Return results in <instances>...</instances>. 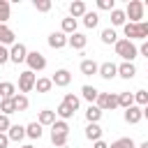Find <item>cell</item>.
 <instances>
[{"label": "cell", "instance_id": "1", "mask_svg": "<svg viewBox=\"0 0 148 148\" xmlns=\"http://www.w3.org/2000/svg\"><path fill=\"white\" fill-rule=\"evenodd\" d=\"M113 46H116V56H120V58H123V62H134V58L139 56L136 44H134V42H130V39H118Z\"/></svg>", "mask_w": 148, "mask_h": 148}, {"label": "cell", "instance_id": "2", "mask_svg": "<svg viewBox=\"0 0 148 148\" xmlns=\"http://www.w3.org/2000/svg\"><path fill=\"white\" fill-rule=\"evenodd\" d=\"M143 12H146V7H143L141 0H130L127 7H125V16L130 18L127 23H141L143 21Z\"/></svg>", "mask_w": 148, "mask_h": 148}, {"label": "cell", "instance_id": "3", "mask_svg": "<svg viewBox=\"0 0 148 148\" xmlns=\"http://www.w3.org/2000/svg\"><path fill=\"white\" fill-rule=\"evenodd\" d=\"M95 106H97L102 113H104V111H111V109L118 106V95H116V92H99Z\"/></svg>", "mask_w": 148, "mask_h": 148}, {"label": "cell", "instance_id": "4", "mask_svg": "<svg viewBox=\"0 0 148 148\" xmlns=\"http://www.w3.org/2000/svg\"><path fill=\"white\" fill-rule=\"evenodd\" d=\"M35 81H37L35 72H30V69L21 72V74H18V90H21V95H25V92L35 90Z\"/></svg>", "mask_w": 148, "mask_h": 148}, {"label": "cell", "instance_id": "5", "mask_svg": "<svg viewBox=\"0 0 148 148\" xmlns=\"http://www.w3.org/2000/svg\"><path fill=\"white\" fill-rule=\"evenodd\" d=\"M25 62H28V69H30V72H42V69L46 67V58H44L39 51H28Z\"/></svg>", "mask_w": 148, "mask_h": 148}, {"label": "cell", "instance_id": "6", "mask_svg": "<svg viewBox=\"0 0 148 148\" xmlns=\"http://www.w3.org/2000/svg\"><path fill=\"white\" fill-rule=\"evenodd\" d=\"M25 58H28V49H25V44L16 42V44L9 49V60H12L14 65H18V62H25Z\"/></svg>", "mask_w": 148, "mask_h": 148}, {"label": "cell", "instance_id": "7", "mask_svg": "<svg viewBox=\"0 0 148 148\" xmlns=\"http://www.w3.org/2000/svg\"><path fill=\"white\" fill-rule=\"evenodd\" d=\"M51 83L58 86V88H67V86L72 83V74H69V69H56L53 76H51Z\"/></svg>", "mask_w": 148, "mask_h": 148}, {"label": "cell", "instance_id": "8", "mask_svg": "<svg viewBox=\"0 0 148 148\" xmlns=\"http://www.w3.org/2000/svg\"><path fill=\"white\" fill-rule=\"evenodd\" d=\"M97 74H99L102 79L111 81V79H116V76H118V65H116V62H111V60H106V62H102V65H99Z\"/></svg>", "mask_w": 148, "mask_h": 148}, {"label": "cell", "instance_id": "9", "mask_svg": "<svg viewBox=\"0 0 148 148\" xmlns=\"http://www.w3.org/2000/svg\"><path fill=\"white\" fill-rule=\"evenodd\" d=\"M123 118H125V123L136 125V123H141V118H143V109H141V106H136V104H132L130 109H125Z\"/></svg>", "mask_w": 148, "mask_h": 148}, {"label": "cell", "instance_id": "10", "mask_svg": "<svg viewBox=\"0 0 148 148\" xmlns=\"http://www.w3.org/2000/svg\"><path fill=\"white\" fill-rule=\"evenodd\" d=\"M46 42H49V46H51V49H56V51H58V49H62V46H67V35L58 30V32H51Z\"/></svg>", "mask_w": 148, "mask_h": 148}, {"label": "cell", "instance_id": "11", "mask_svg": "<svg viewBox=\"0 0 148 148\" xmlns=\"http://www.w3.org/2000/svg\"><path fill=\"white\" fill-rule=\"evenodd\" d=\"M67 44H69L72 49H76V51H83L86 44H88V37H86L83 32H74V35L67 37Z\"/></svg>", "mask_w": 148, "mask_h": 148}, {"label": "cell", "instance_id": "12", "mask_svg": "<svg viewBox=\"0 0 148 148\" xmlns=\"http://www.w3.org/2000/svg\"><path fill=\"white\" fill-rule=\"evenodd\" d=\"M0 44H2V46H14V44H16V35H14L12 28L0 25Z\"/></svg>", "mask_w": 148, "mask_h": 148}, {"label": "cell", "instance_id": "13", "mask_svg": "<svg viewBox=\"0 0 148 148\" xmlns=\"http://www.w3.org/2000/svg\"><path fill=\"white\" fill-rule=\"evenodd\" d=\"M16 97V86L12 81H0V99H14Z\"/></svg>", "mask_w": 148, "mask_h": 148}, {"label": "cell", "instance_id": "14", "mask_svg": "<svg viewBox=\"0 0 148 148\" xmlns=\"http://www.w3.org/2000/svg\"><path fill=\"white\" fill-rule=\"evenodd\" d=\"M134 74H136V67H134V62H120L118 65V76L120 79H134Z\"/></svg>", "mask_w": 148, "mask_h": 148}, {"label": "cell", "instance_id": "15", "mask_svg": "<svg viewBox=\"0 0 148 148\" xmlns=\"http://www.w3.org/2000/svg\"><path fill=\"white\" fill-rule=\"evenodd\" d=\"M88 9H86V2L83 0H74V2H69V16L72 18H83V14H86Z\"/></svg>", "mask_w": 148, "mask_h": 148}, {"label": "cell", "instance_id": "16", "mask_svg": "<svg viewBox=\"0 0 148 148\" xmlns=\"http://www.w3.org/2000/svg\"><path fill=\"white\" fill-rule=\"evenodd\" d=\"M97 69H99V65H97L92 58L81 60V74H83V76H92V74H97Z\"/></svg>", "mask_w": 148, "mask_h": 148}, {"label": "cell", "instance_id": "17", "mask_svg": "<svg viewBox=\"0 0 148 148\" xmlns=\"http://www.w3.org/2000/svg\"><path fill=\"white\" fill-rule=\"evenodd\" d=\"M37 123H39L42 127H44V125H49V127H51V125L56 123V111H51V109H42V111H39V116H37Z\"/></svg>", "mask_w": 148, "mask_h": 148}, {"label": "cell", "instance_id": "18", "mask_svg": "<svg viewBox=\"0 0 148 148\" xmlns=\"http://www.w3.org/2000/svg\"><path fill=\"white\" fill-rule=\"evenodd\" d=\"M86 139H90L92 143L102 139V127H99V123H88V127H86Z\"/></svg>", "mask_w": 148, "mask_h": 148}, {"label": "cell", "instance_id": "19", "mask_svg": "<svg viewBox=\"0 0 148 148\" xmlns=\"http://www.w3.org/2000/svg\"><path fill=\"white\" fill-rule=\"evenodd\" d=\"M76 25H79V21L72 18V16H67V18H62V23H60V32H65V35L69 37V35L76 32Z\"/></svg>", "mask_w": 148, "mask_h": 148}, {"label": "cell", "instance_id": "20", "mask_svg": "<svg viewBox=\"0 0 148 148\" xmlns=\"http://www.w3.org/2000/svg\"><path fill=\"white\" fill-rule=\"evenodd\" d=\"M7 136H9V141H21L23 136H25V125H12L9 130H7Z\"/></svg>", "mask_w": 148, "mask_h": 148}, {"label": "cell", "instance_id": "21", "mask_svg": "<svg viewBox=\"0 0 148 148\" xmlns=\"http://www.w3.org/2000/svg\"><path fill=\"white\" fill-rule=\"evenodd\" d=\"M97 95H99V90H97L95 86H83V88H81V97H83L86 102H90V104L97 102Z\"/></svg>", "mask_w": 148, "mask_h": 148}, {"label": "cell", "instance_id": "22", "mask_svg": "<svg viewBox=\"0 0 148 148\" xmlns=\"http://www.w3.org/2000/svg\"><path fill=\"white\" fill-rule=\"evenodd\" d=\"M125 23H127L125 9H118V7H116V9L111 12V25H113V28H118V25H125Z\"/></svg>", "mask_w": 148, "mask_h": 148}, {"label": "cell", "instance_id": "23", "mask_svg": "<svg viewBox=\"0 0 148 148\" xmlns=\"http://www.w3.org/2000/svg\"><path fill=\"white\" fill-rule=\"evenodd\" d=\"M42 134H44V130H42V125H39L37 120L25 125V136H30V139H39Z\"/></svg>", "mask_w": 148, "mask_h": 148}, {"label": "cell", "instance_id": "24", "mask_svg": "<svg viewBox=\"0 0 148 148\" xmlns=\"http://www.w3.org/2000/svg\"><path fill=\"white\" fill-rule=\"evenodd\" d=\"M97 23H99V14H97V12H86V14H83V25H86V28L92 30V28H97Z\"/></svg>", "mask_w": 148, "mask_h": 148}, {"label": "cell", "instance_id": "25", "mask_svg": "<svg viewBox=\"0 0 148 148\" xmlns=\"http://www.w3.org/2000/svg\"><path fill=\"white\" fill-rule=\"evenodd\" d=\"M99 118H102V111H99L95 104H88V109H86V120H88V123H99Z\"/></svg>", "mask_w": 148, "mask_h": 148}, {"label": "cell", "instance_id": "26", "mask_svg": "<svg viewBox=\"0 0 148 148\" xmlns=\"http://www.w3.org/2000/svg\"><path fill=\"white\" fill-rule=\"evenodd\" d=\"M12 16V5L7 0H0V25H5Z\"/></svg>", "mask_w": 148, "mask_h": 148}, {"label": "cell", "instance_id": "27", "mask_svg": "<svg viewBox=\"0 0 148 148\" xmlns=\"http://www.w3.org/2000/svg\"><path fill=\"white\" fill-rule=\"evenodd\" d=\"M99 39H102L104 44H116V42H118V35H116L113 28H104L102 35H99Z\"/></svg>", "mask_w": 148, "mask_h": 148}, {"label": "cell", "instance_id": "28", "mask_svg": "<svg viewBox=\"0 0 148 148\" xmlns=\"http://www.w3.org/2000/svg\"><path fill=\"white\" fill-rule=\"evenodd\" d=\"M53 88V83H51V79H46V76H39L37 81H35V90L37 92H49Z\"/></svg>", "mask_w": 148, "mask_h": 148}, {"label": "cell", "instance_id": "29", "mask_svg": "<svg viewBox=\"0 0 148 148\" xmlns=\"http://www.w3.org/2000/svg\"><path fill=\"white\" fill-rule=\"evenodd\" d=\"M134 104V92H118V106L130 109Z\"/></svg>", "mask_w": 148, "mask_h": 148}, {"label": "cell", "instance_id": "30", "mask_svg": "<svg viewBox=\"0 0 148 148\" xmlns=\"http://www.w3.org/2000/svg\"><path fill=\"white\" fill-rule=\"evenodd\" d=\"M0 113H2V116H12V113H16L14 99H0Z\"/></svg>", "mask_w": 148, "mask_h": 148}, {"label": "cell", "instance_id": "31", "mask_svg": "<svg viewBox=\"0 0 148 148\" xmlns=\"http://www.w3.org/2000/svg\"><path fill=\"white\" fill-rule=\"evenodd\" d=\"M109 148H136V143H134L130 136H120V139H116Z\"/></svg>", "mask_w": 148, "mask_h": 148}, {"label": "cell", "instance_id": "32", "mask_svg": "<svg viewBox=\"0 0 148 148\" xmlns=\"http://www.w3.org/2000/svg\"><path fill=\"white\" fill-rule=\"evenodd\" d=\"M14 106H16V111H25L28 106H30V99H28V95H16L14 97Z\"/></svg>", "mask_w": 148, "mask_h": 148}, {"label": "cell", "instance_id": "33", "mask_svg": "<svg viewBox=\"0 0 148 148\" xmlns=\"http://www.w3.org/2000/svg\"><path fill=\"white\" fill-rule=\"evenodd\" d=\"M56 116H58L60 120H69V118L74 116V111H72V109H69L67 104H62V102H60V106L56 109Z\"/></svg>", "mask_w": 148, "mask_h": 148}, {"label": "cell", "instance_id": "34", "mask_svg": "<svg viewBox=\"0 0 148 148\" xmlns=\"http://www.w3.org/2000/svg\"><path fill=\"white\" fill-rule=\"evenodd\" d=\"M51 132H56V134H69V125H67V120H58V118H56V123L51 125Z\"/></svg>", "mask_w": 148, "mask_h": 148}, {"label": "cell", "instance_id": "35", "mask_svg": "<svg viewBox=\"0 0 148 148\" xmlns=\"http://www.w3.org/2000/svg\"><path fill=\"white\" fill-rule=\"evenodd\" d=\"M62 104H67V106H69L72 111H76V109H79V104H81V99H79L76 95L67 92V95H65V99H62Z\"/></svg>", "mask_w": 148, "mask_h": 148}, {"label": "cell", "instance_id": "36", "mask_svg": "<svg viewBox=\"0 0 148 148\" xmlns=\"http://www.w3.org/2000/svg\"><path fill=\"white\" fill-rule=\"evenodd\" d=\"M134 104L143 109V106L148 104V90H136V92H134Z\"/></svg>", "mask_w": 148, "mask_h": 148}, {"label": "cell", "instance_id": "37", "mask_svg": "<svg viewBox=\"0 0 148 148\" xmlns=\"http://www.w3.org/2000/svg\"><path fill=\"white\" fill-rule=\"evenodd\" d=\"M67 136H69V134H56V132H51V141H53V146H56V148L67 146Z\"/></svg>", "mask_w": 148, "mask_h": 148}, {"label": "cell", "instance_id": "38", "mask_svg": "<svg viewBox=\"0 0 148 148\" xmlns=\"http://www.w3.org/2000/svg\"><path fill=\"white\" fill-rule=\"evenodd\" d=\"M32 7H35L37 12H49L53 5H51V0H32Z\"/></svg>", "mask_w": 148, "mask_h": 148}, {"label": "cell", "instance_id": "39", "mask_svg": "<svg viewBox=\"0 0 148 148\" xmlns=\"http://www.w3.org/2000/svg\"><path fill=\"white\" fill-rule=\"evenodd\" d=\"M97 9H102V12H113V9H116V2H113V0H97Z\"/></svg>", "mask_w": 148, "mask_h": 148}, {"label": "cell", "instance_id": "40", "mask_svg": "<svg viewBox=\"0 0 148 148\" xmlns=\"http://www.w3.org/2000/svg\"><path fill=\"white\" fill-rule=\"evenodd\" d=\"M12 127V123H9V116H2L0 113V134H7V130Z\"/></svg>", "mask_w": 148, "mask_h": 148}, {"label": "cell", "instance_id": "41", "mask_svg": "<svg viewBox=\"0 0 148 148\" xmlns=\"http://www.w3.org/2000/svg\"><path fill=\"white\" fill-rule=\"evenodd\" d=\"M5 62H9V51H7V46L0 44V65H5Z\"/></svg>", "mask_w": 148, "mask_h": 148}, {"label": "cell", "instance_id": "42", "mask_svg": "<svg viewBox=\"0 0 148 148\" xmlns=\"http://www.w3.org/2000/svg\"><path fill=\"white\" fill-rule=\"evenodd\" d=\"M9 146V136L7 134H0V148H7Z\"/></svg>", "mask_w": 148, "mask_h": 148}, {"label": "cell", "instance_id": "43", "mask_svg": "<svg viewBox=\"0 0 148 148\" xmlns=\"http://www.w3.org/2000/svg\"><path fill=\"white\" fill-rule=\"evenodd\" d=\"M139 53L148 58V42H143V44H141V49H139Z\"/></svg>", "mask_w": 148, "mask_h": 148}, {"label": "cell", "instance_id": "44", "mask_svg": "<svg viewBox=\"0 0 148 148\" xmlns=\"http://www.w3.org/2000/svg\"><path fill=\"white\" fill-rule=\"evenodd\" d=\"M92 148H109V143L99 139V141H95V143H92Z\"/></svg>", "mask_w": 148, "mask_h": 148}, {"label": "cell", "instance_id": "45", "mask_svg": "<svg viewBox=\"0 0 148 148\" xmlns=\"http://www.w3.org/2000/svg\"><path fill=\"white\" fill-rule=\"evenodd\" d=\"M143 118H148V104L143 106Z\"/></svg>", "mask_w": 148, "mask_h": 148}, {"label": "cell", "instance_id": "46", "mask_svg": "<svg viewBox=\"0 0 148 148\" xmlns=\"http://www.w3.org/2000/svg\"><path fill=\"white\" fill-rule=\"evenodd\" d=\"M139 148H148V141H143V143H141V146H139Z\"/></svg>", "mask_w": 148, "mask_h": 148}, {"label": "cell", "instance_id": "47", "mask_svg": "<svg viewBox=\"0 0 148 148\" xmlns=\"http://www.w3.org/2000/svg\"><path fill=\"white\" fill-rule=\"evenodd\" d=\"M18 148H35V146H30V143H25V146H18Z\"/></svg>", "mask_w": 148, "mask_h": 148}, {"label": "cell", "instance_id": "48", "mask_svg": "<svg viewBox=\"0 0 148 148\" xmlns=\"http://www.w3.org/2000/svg\"><path fill=\"white\" fill-rule=\"evenodd\" d=\"M143 7H148V0H146V2H143Z\"/></svg>", "mask_w": 148, "mask_h": 148}, {"label": "cell", "instance_id": "49", "mask_svg": "<svg viewBox=\"0 0 148 148\" xmlns=\"http://www.w3.org/2000/svg\"><path fill=\"white\" fill-rule=\"evenodd\" d=\"M62 148H67V146H62Z\"/></svg>", "mask_w": 148, "mask_h": 148}, {"label": "cell", "instance_id": "50", "mask_svg": "<svg viewBox=\"0 0 148 148\" xmlns=\"http://www.w3.org/2000/svg\"><path fill=\"white\" fill-rule=\"evenodd\" d=\"M146 42H148V39H146Z\"/></svg>", "mask_w": 148, "mask_h": 148}]
</instances>
